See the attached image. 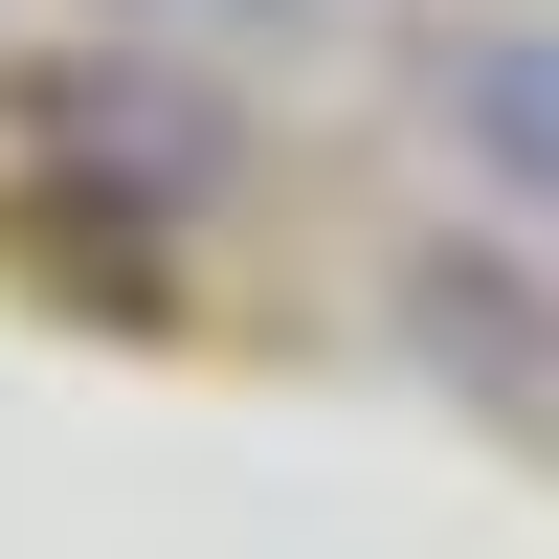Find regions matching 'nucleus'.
<instances>
[{"instance_id":"1","label":"nucleus","mask_w":559,"mask_h":559,"mask_svg":"<svg viewBox=\"0 0 559 559\" xmlns=\"http://www.w3.org/2000/svg\"><path fill=\"white\" fill-rule=\"evenodd\" d=\"M426 134L559 247V23H448V45H426Z\"/></svg>"},{"instance_id":"2","label":"nucleus","mask_w":559,"mask_h":559,"mask_svg":"<svg viewBox=\"0 0 559 559\" xmlns=\"http://www.w3.org/2000/svg\"><path fill=\"white\" fill-rule=\"evenodd\" d=\"M45 134H112V179H157V202H202V90H90V112H45Z\"/></svg>"}]
</instances>
